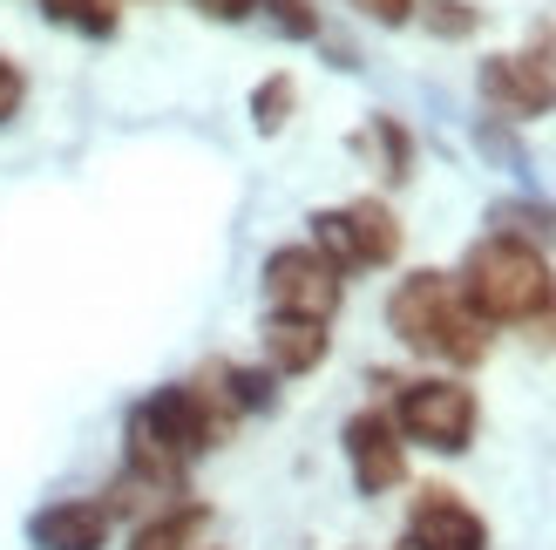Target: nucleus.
Here are the masks:
<instances>
[{
  "label": "nucleus",
  "instance_id": "1",
  "mask_svg": "<svg viewBox=\"0 0 556 550\" xmlns=\"http://www.w3.org/2000/svg\"><path fill=\"white\" fill-rule=\"evenodd\" d=\"M455 292L476 307L489 326H530V340L543 347L556 326V272L543 259V245L489 232L468 245V259L455 272Z\"/></svg>",
  "mask_w": 556,
  "mask_h": 550
},
{
  "label": "nucleus",
  "instance_id": "2",
  "mask_svg": "<svg viewBox=\"0 0 556 550\" xmlns=\"http://www.w3.org/2000/svg\"><path fill=\"white\" fill-rule=\"evenodd\" d=\"M387 334L407 353H428V361H448V367H476L495 347V326L455 292L448 272H407L387 292Z\"/></svg>",
  "mask_w": 556,
  "mask_h": 550
},
{
  "label": "nucleus",
  "instance_id": "3",
  "mask_svg": "<svg viewBox=\"0 0 556 550\" xmlns=\"http://www.w3.org/2000/svg\"><path fill=\"white\" fill-rule=\"evenodd\" d=\"M394 428L401 442L414 449H434V455H462L482 428V401L468 380L455 374H428V380H407L401 401H394Z\"/></svg>",
  "mask_w": 556,
  "mask_h": 550
},
{
  "label": "nucleus",
  "instance_id": "4",
  "mask_svg": "<svg viewBox=\"0 0 556 550\" xmlns=\"http://www.w3.org/2000/svg\"><path fill=\"white\" fill-rule=\"evenodd\" d=\"M313 252L340 272H374L401 259V217L380 198H353V204H326L313 211Z\"/></svg>",
  "mask_w": 556,
  "mask_h": 550
},
{
  "label": "nucleus",
  "instance_id": "5",
  "mask_svg": "<svg viewBox=\"0 0 556 550\" xmlns=\"http://www.w3.org/2000/svg\"><path fill=\"white\" fill-rule=\"evenodd\" d=\"M258 286H265V313L271 320L332 326V313H340V299H346V279L313 252V245H278V252H265Z\"/></svg>",
  "mask_w": 556,
  "mask_h": 550
},
{
  "label": "nucleus",
  "instance_id": "6",
  "mask_svg": "<svg viewBox=\"0 0 556 550\" xmlns=\"http://www.w3.org/2000/svg\"><path fill=\"white\" fill-rule=\"evenodd\" d=\"M482 102L509 123H536L556 109V54L522 48V54H489L482 62Z\"/></svg>",
  "mask_w": 556,
  "mask_h": 550
},
{
  "label": "nucleus",
  "instance_id": "7",
  "mask_svg": "<svg viewBox=\"0 0 556 550\" xmlns=\"http://www.w3.org/2000/svg\"><path fill=\"white\" fill-rule=\"evenodd\" d=\"M340 449H346V470L359 483V497H387V489L407 483V442H401L394 415H380V408H359L340 428Z\"/></svg>",
  "mask_w": 556,
  "mask_h": 550
},
{
  "label": "nucleus",
  "instance_id": "8",
  "mask_svg": "<svg viewBox=\"0 0 556 550\" xmlns=\"http://www.w3.org/2000/svg\"><path fill=\"white\" fill-rule=\"evenodd\" d=\"M407 550H489V524L455 489H421L407 510Z\"/></svg>",
  "mask_w": 556,
  "mask_h": 550
},
{
  "label": "nucleus",
  "instance_id": "9",
  "mask_svg": "<svg viewBox=\"0 0 556 550\" xmlns=\"http://www.w3.org/2000/svg\"><path fill=\"white\" fill-rule=\"evenodd\" d=\"M109 530H116V516L96 497H54L27 516V543L35 550H109Z\"/></svg>",
  "mask_w": 556,
  "mask_h": 550
},
{
  "label": "nucleus",
  "instance_id": "10",
  "mask_svg": "<svg viewBox=\"0 0 556 550\" xmlns=\"http://www.w3.org/2000/svg\"><path fill=\"white\" fill-rule=\"evenodd\" d=\"M326 353H332V334H326L319 320H271V313H265V367H271L278 380L313 374Z\"/></svg>",
  "mask_w": 556,
  "mask_h": 550
},
{
  "label": "nucleus",
  "instance_id": "11",
  "mask_svg": "<svg viewBox=\"0 0 556 550\" xmlns=\"http://www.w3.org/2000/svg\"><path fill=\"white\" fill-rule=\"evenodd\" d=\"M211 516L198 503H170V510H156V516H136V530H129V550H198Z\"/></svg>",
  "mask_w": 556,
  "mask_h": 550
},
{
  "label": "nucleus",
  "instance_id": "12",
  "mask_svg": "<svg viewBox=\"0 0 556 550\" xmlns=\"http://www.w3.org/2000/svg\"><path fill=\"white\" fill-rule=\"evenodd\" d=\"M41 14L81 41H109L123 27V0H41Z\"/></svg>",
  "mask_w": 556,
  "mask_h": 550
},
{
  "label": "nucleus",
  "instance_id": "13",
  "mask_svg": "<svg viewBox=\"0 0 556 550\" xmlns=\"http://www.w3.org/2000/svg\"><path fill=\"white\" fill-rule=\"evenodd\" d=\"M292 109H299V82L292 75H265L258 89H252V123H258V136H278L292 123Z\"/></svg>",
  "mask_w": 556,
  "mask_h": 550
},
{
  "label": "nucleus",
  "instance_id": "14",
  "mask_svg": "<svg viewBox=\"0 0 556 550\" xmlns=\"http://www.w3.org/2000/svg\"><path fill=\"white\" fill-rule=\"evenodd\" d=\"M367 143L380 150V177H394V184H401V177L414 171V136H407V129H401L394 116H374V129H367Z\"/></svg>",
  "mask_w": 556,
  "mask_h": 550
},
{
  "label": "nucleus",
  "instance_id": "15",
  "mask_svg": "<svg viewBox=\"0 0 556 550\" xmlns=\"http://www.w3.org/2000/svg\"><path fill=\"white\" fill-rule=\"evenodd\" d=\"M258 14H265L286 41H319V8H313V0H265Z\"/></svg>",
  "mask_w": 556,
  "mask_h": 550
},
{
  "label": "nucleus",
  "instance_id": "16",
  "mask_svg": "<svg viewBox=\"0 0 556 550\" xmlns=\"http://www.w3.org/2000/svg\"><path fill=\"white\" fill-rule=\"evenodd\" d=\"M428 35L441 41H462V35H476V8H462V0H428Z\"/></svg>",
  "mask_w": 556,
  "mask_h": 550
},
{
  "label": "nucleus",
  "instance_id": "17",
  "mask_svg": "<svg viewBox=\"0 0 556 550\" xmlns=\"http://www.w3.org/2000/svg\"><path fill=\"white\" fill-rule=\"evenodd\" d=\"M21 102H27V68L14 62V54H0V129L21 116Z\"/></svg>",
  "mask_w": 556,
  "mask_h": 550
},
{
  "label": "nucleus",
  "instance_id": "18",
  "mask_svg": "<svg viewBox=\"0 0 556 550\" xmlns=\"http://www.w3.org/2000/svg\"><path fill=\"white\" fill-rule=\"evenodd\" d=\"M190 8H198L204 21H225V27H238V21H252L265 0H190Z\"/></svg>",
  "mask_w": 556,
  "mask_h": 550
},
{
  "label": "nucleus",
  "instance_id": "19",
  "mask_svg": "<svg viewBox=\"0 0 556 550\" xmlns=\"http://www.w3.org/2000/svg\"><path fill=\"white\" fill-rule=\"evenodd\" d=\"M359 14H374L380 27H401V21H414V8H421V0H353Z\"/></svg>",
  "mask_w": 556,
  "mask_h": 550
},
{
  "label": "nucleus",
  "instance_id": "20",
  "mask_svg": "<svg viewBox=\"0 0 556 550\" xmlns=\"http://www.w3.org/2000/svg\"><path fill=\"white\" fill-rule=\"evenodd\" d=\"M401 550H407V543H401Z\"/></svg>",
  "mask_w": 556,
  "mask_h": 550
}]
</instances>
